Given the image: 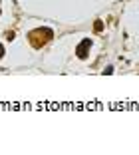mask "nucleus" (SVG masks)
Masks as SVG:
<instances>
[{"mask_svg":"<svg viewBox=\"0 0 139 155\" xmlns=\"http://www.w3.org/2000/svg\"><path fill=\"white\" fill-rule=\"evenodd\" d=\"M52 36H54V32H52L50 28H36V30H32V32L28 34L30 44L34 46V48H42V46H44Z\"/></svg>","mask_w":139,"mask_h":155,"instance_id":"f257e3e1","label":"nucleus"},{"mask_svg":"<svg viewBox=\"0 0 139 155\" xmlns=\"http://www.w3.org/2000/svg\"><path fill=\"white\" fill-rule=\"evenodd\" d=\"M90 46H91V42H90V40H84V42H80V46L76 48V54H78V58H81V60H84L85 56H88V52H90Z\"/></svg>","mask_w":139,"mask_h":155,"instance_id":"f03ea898","label":"nucleus"},{"mask_svg":"<svg viewBox=\"0 0 139 155\" xmlns=\"http://www.w3.org/2000/svg\"><path fill=\"white\" fill-rule=\"evenodd\" d=\"M2 56H4V46L0 44V58H2Z\"/></svg>","mask_w":139,"mask_h":155,"instance_id":"7ed1b4c3","label":"nucleus"}]
</instances>
